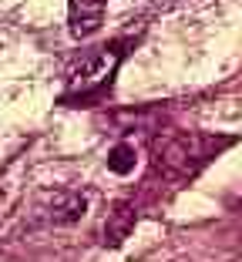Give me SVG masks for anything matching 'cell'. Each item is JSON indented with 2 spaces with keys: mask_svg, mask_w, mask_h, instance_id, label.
<instances>
[{
  "mask_svg": "<svg viewBox=\"0 0 242 262\" xmlns=\"http://www.w3.org/2000/svg\"><path fill=\"white\" fill-rule=\"evenodd\" d=\"M118 64H121V47H101L98 54L84 57L78 68L71 71L68 98H87V94L101 91L111 77H115Z\"/></svg>",
  "mask_w": 242,
  "mask_h": 262,
  "instance_id": "cell-1",
  "label": "cell"
},
{
  "mask_svg": "<svg viewBox=\"0 0 242 262\" xmlns=\"http://www.w3.org/2000/svg\"><path fill=\"white\" fill-rule=\"evenodd\" d=\"M205 148L192 135H162L155 141V168L165 175H192L199 162H205Z\"/></svg>",
  "mask_w": 242,
  "mask_h": 262,
  "instance_id": "cell-2",
  "label": "cell"
},
{
  "mask_svg": "<svg viewBox=\"0 0 242 262\" xmlns=\"http://www.w3.org/2000/svg\"><path fill=\"white\" fill-rule=\"evenodd\" d=\"M104 14V0H71V31L78 37H87V34L98 31Z\"/></svg>",
  "mask_w": 242,
  "mask_h": 262,
  "instance_id": "cell-3",
  "label": "cell"
},
{
  "mask_svg": "<svg viewBox=\"0 0 242 262\" xmlns=\"http://www.w3.org/2000/svg\"><path fill=\"white\" fill-rule=\"evenodd\" d=\"M47 215L54 219V222H74V219H81L84 215V208H87V202L81 199V195H74V192H54V195H47Z\"/></svg>",
  "mask_w": 242,
  "mask_h": 262,
  "instance_id": "cell-4",
  "label": "cell"
},
{
  "mask_svg": "<svg viewBox=\"0 0 242 262\" xmlns=\"http://www.w3.org/2000/svg\"><path fill=\"white\" fill-rule=\"evenodd\" d=\"M131 225H135V212H131V205H118L115 212H111V219L104 222V242H108V246H118L121 239H128Z\"/></svg>",
  "mask_w": 242,
  "mask_h": 262,
  "instance_id": "cell-5",
  "label": "cell"
},
{
  "mask_svg": "<svg viewBox=\"0 0 242 262\" xmlns=\"http://www.w3.org/2000/svg\"><path fill=\"white\" fill-rule=\"evenodd\" d=\"M108 168L115 171V175H128V171L135 168V145L121 141V145L111 148V155H108Z\"/></svg>",
  "mask_w": 242,
  "mask_h": 262,
  "instance_id": "cell-6",
  "label": "cell"
}]
</instances>
